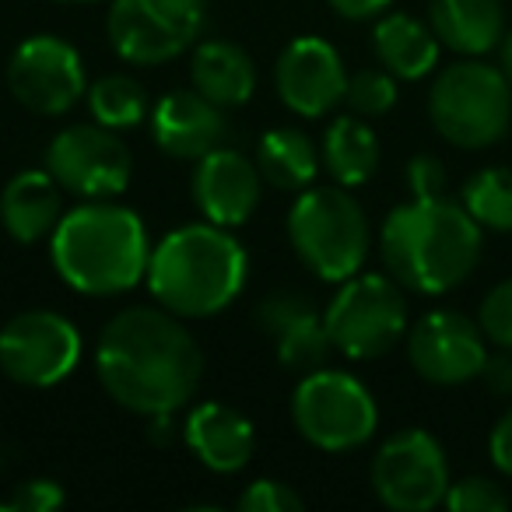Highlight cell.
Here are the masks:
<instances>
[{"instance_id":"1","label":"cell","mask_w":512,"mask_h":512,"mask_svg":"<svg viewBox=\"0 0 512 512\" xmlns=\"http://www.w3.org/2000/svg\"><path fill=\"white\" fill-rule=\"evenodd\" d=\"M95 372L120 407L169 418L197 393L204 355L176 313L134 306L102 327Z\"/></svg>"},{"instance_id":"2","label":"cell","mask_w":512,"mask_h":512,"mask_svg":"<svg viewBox=\"0 0 512 512\" xmlns=\"http://www.w3.org/2000/svg\"><path fill=\"white\" fill-rule=\"evenodd\" d=\"M379 253L400 288L446 295L474 274L481 260V225L449 197H411V204L393 207L383 221Z\"/></svg>"},{"instance_id":"3","label":"cell","mask_w":512,"mask_h":512,"mask_svg":"<svg viewBox=\"0 0 512 512\" xmlns=\"http://www.w3.org/2000/svg\"><path fill=\"white\" fill-rule=\"evenodd\" d=\"M246 249L221 225H183L169 232L148 260L155 302L179 320H204L239 299L246 285Z\"/></svg>"},{"instance_id":"4","label":"cell","mask_w":512,"mask_h":512,"mask_svg":"<svg viewBox=\"0 0 512 512\" xmlns=\"http://www.w3.org/2000/svg\"><path fill=\"white\" fill-rule=\"evenodd\" d=\"M50 256L64 285L81 295H123L148 274V232L134 211L120 204H81L60 218Z\"/></svg>"},{"instance_id":"5","label":"cell","mask_w":512,"mask_h":512,"mask_svg":"<svg viewBox=\"0 0 512 512\" xmlns=\"http://www.w3.org/2000/svg\"><path fill=\"white\" fill-rule=\"evenodd\" d=\"M428 116L442 141L456 148L477 151L498 144L512 123V81L502 67L477 57L456 60L432 81Z\"/></svg>"},{"instance_id":"6","label":"cell","mask_w":512,"mask_h":512,"mask_svg":"<svg viewBox=\"0 0 512 512\" xmlns=\"http://www.w3.org/2000/svg\"><path fill=\"white\" fill-rule=\"evenodd\" d=\"M288 239L320 281H348L369 256V218L351 193L337 186L302 190L288 211Z\"/></svg>"},{"instance_id":"7","label":"cell","mask_w":512,"mask_h":512,"mask_svg":"<svg viewBox=\"0 0 512 512\" xmlns=\"http://www.w3.org/2000/svg\"><path fill=\"white\" fill-rule=\"evenodd\" d=\"M330 344L355 362L383 358L407 330V299L397 278L351 274L323 313Z\"/></svg>"},{"instance_id":"8","label":"cell","mask_w":512,"mask_h":512,"mask_svg":"<svg viewBox=\"0 0 512 512\" xmlns=\"http://www.w3.org/2000/svg\"><path fill=\"white\" fill-rule=\"evenodd\" d=\"M292 421L306 442L327 453H348L372 439L379 407L355 376L337 369L306 372L295 386Z\"/></svg>"},{"instance_id":"9","label":"cell","mask_w":512,"mask_h":512,"mask_svg":"<svg viewBox=\"0 0 512 512\" xmlns=\"http://www.w3.org/2000/svg\"><path fill=\"white\" fill-rule=\"evenodd\" d=\"M106 29L127 64L155 67L193 46L204 29V0H113Z\"/></svg>"},{"instance_id":"10","label":"cell","mask_w":512,"mask_h":512,"mask_svg":"<svg viewBox=\"0 0 512 512\" xmlns=\"http://www.w3.org/2000/svg\"><path fill=\"white\" fill-rule=\"evenodd\" d=\"M449 463L442 446L421 428H404L379 446L372 460V491L393 512H428L446 502Z\"/></svg>"},{"instance_id":"11","label":"cell","mask_w":512,"mask_h":512,"mask_svg":"<svg viewBox=\"0 0 512 512\" xmlns=\"http://www.w3.org/2000/svg\"><path fill=\"white\" fill-rule=\"evenodd\" d=\"M81 358V334L67 316L50 309L18 313L0 330V372L22 386L64 383Z\"/></svg>"},{"instance_id":"12","label":"cell","mask_w":512,"mask_h":512,"mask_svg":"<svg viewBox=\"0 0 512 512\" xmlns=\"http://www.w3.org/2000/svg\"><path fill=\"white\" fill-rule=\"evenodd\" d=\"M46 172L85 200H113L130 186L134 162L116 130L102 123H74L50 141Z\"/></svg>"},{"instance_id":"13","label":"cell","mask_w":512,"mask_h":512,"mask_svg":"<svg viewBox=\"0 0 512 512\" xmlns=\"http://www.w3.org/2000/svg\"><path fill=\"white\" fill-rule=\"evenodd\" d=\"M8 88L29 113L64 116L88 92L78 50L57 36H32L11 53Z\"/></svg>"},{"instance_id":"14","label":"cell","mask_w":512,"mask_h":512,"mask_svg":"<svg viewBox=\"0 0 512 512\" xmlns=\"http://www.w3.org/2000/svg\"><path fill=\"white\" fill-rule=\"evenodd\" d=\"M407 358L425 383L460 386L481 376L488 362V337L481 323L453 309L421 316L407 334Z\"/></svg>"},{"instance_id":"15","label":"cell","mask_w":512,"mask_h":512,"mask_svg":"<svg viewBox=\"0 0 512 512\" xmlns=\"http://www.w3.org/2000/svg\"><path fill=\"white\" fill-rule=\"evenodd\" d=\"M278 95L295 116H327L348 92V74H344L341 53L316 36H299L285 46L278 57Z\"/></svg>"},{"instance_id":"16","label":"cell","mask_w":512,"mask_h":512,"mask_svg":"<svg viewBox=\"0 0 512 512\" xmlns=\"http://www.w3.org/2000/svg\"><path fill=\"white\" fill-rule=\"evenodd\" d=\"M260 169L232 148H214L197 158L193 172V200L211 225L235 228L249 221L260 204Z\"/></svg>"},{"instance_id":"17","label":"cell","mask_w":512,"mask_h":512,"mask_svg":"<svg viewBox=\"0 0 512 512\" xmlns=\"http://www.w3.org/2000/svg\"><path fill=\"white\" fill-rule=\"evenodd\" d=\"M256 323L264 334L274 337L278 344V358L285 369L292 372H316L323 369L330 355V334L323 316L313 309V302L302 295H271L256 309Z\"/></svg>"},{"instance_id":"18","label":"cell","mask_w":512,"mask_h":512,"mask_svg":"<svg viewBox=\"0 0 512 512\" xmlns=\"http://www.w3.org/2000/svg\"><path fill=\"white\" fill-rule=\"evenodd\" d=\"M151 134L165 155L197 162L207 151L221 148L225 116L221 106H214L200 92H172L151 113Z\"/></svg>"},{"instance_id":"19","label":"cell","mask_w":512,"mask_h":512,"mask_svg":"<svg viewBox=\"0 0 512 512\" xmlns=\"http://www.w3.org/2000/svg\"><path fill=\"white\" fill-rule=\"evenodd\" d=\"M186 446L214 474H235L253 456V425L228 404H200L186 418Z\"/></svg>"},{"instance_id":"20","label":"cell","mask_w":512,"mask_h":512,"mask_svg":"<svg viewBox=\"0 0 512 512\" xmlns=\"http://www.w3.org/2000/svg\"><path fill=\"white\" fill-rule=\"evenodd\" d=\"M64 218L60 183L46 169H25L11 176L0 193V225L15 242H39L53 235Z\"/></svg>"},{"instance_id":"21","label":"cell","mask_w":512,"mask_h":512,"mask_svg":"<svg viewBox=\"0 0 512 512\" xmlns=\"http://www.w3.org/2000/svg\"><path fill=\"white\" fill-rule=\"evenodd\" d=\"M428 18L439 43L460 57H484L505 36V15L498 0H432Z\"/></svg>"},{"instance_id":"22","label":"cell","mask_w":512,"mask_h":512,"mask_svg":"<svg viewBox=\"0 0 512 512\" xmlns=\"http://www.w3.org/2000/svg\"><path fill=\"white\" fill-rule=\"evenodd\" d=\"M190 78L193 88L221 109L249 102L256 88V71L249 53L235 43H225V39H207L193 50Z\"/></svg>"},{"instance_id":"23","label":"cell","mask_w":512,"mask_h":512,"mask_svg":"<svg viewBox=\"0 0 512 512\" xmlns=\"http://www.w3.org/2000/svg\"><path fill=\"white\" fill-rule=\"evenodd\" d=\"M439 36L432 25H421L411 15H386L379 18L372 32V50L379 64L400 81H418L435 71L439 64Z\"/></svg>"},{"instance_id":"24","label":"cell","mask_w":512,"mask_h":512,"mask_svg":"<svg viewBox=\"0 0 512 512\" xmlns=\"http://www.w3.org/2000/svg\"><path fill=\"white\" fill-rule=\"evenodd\" d=\"M256 169L278 190H309L320 169V155L302 130H267L256 148Z\"/></svg>"},{"instance_id":"25","label":"cell","mask_w":512,"mask_h":512,"mask_svg":"<svg viewBox=\"0 0 512 512\" xmlns=\"http://www.w3.org/2000/svg\"><path fill=\"white\" fill-rule=\"evenodd\" d=\"M323 165L341 186H362L379 169V141L362 120L341 116L323 137Z\"/></svg>"},{"instance_id":"26","label":"cell","mask_w":512,"mask_h":512,"mask_svg":"<svg viewBox=\"0 0 512 512\" xmlns=\"http://www.w3.org/2000/svg\"><path fill=\"white\" fill-rule=\"evenodd\" d=\"M463 207L488 232H512V169L491 165L463 183Z\"/></svg>"},{"instance_id":"27","label":"cell","mask_w":512,"mask_h":512,"mask_svg":"<svg viewBox=\"0 0 512 512\" xmlns=\"http://www.w3.org/2000/svg\"><path fill=\"white\" fill-rule=\"evenodd\" d=\"M88 109H92L95 123H102V127L127 130L144 120L148 102H144V88L134 78L109 74V78H99L88 88Z\"/></svg>"},{"instance_id":"28","label":"cell","mask_w":512,"mask_h":512,"mask_svg":"<svg viewBox=\"0 0 512 512\" xmlns=\"http://www.w3.org/2000/svg\"><path fill=\"white\" fill-rule=\"evenodd\" d=\"M348 106L362 116H383L397 106V78L390 71H358L348 78V92H344Z\"/></svg>"},{"instance_id":"29","label":"cell","mask_w":512,"mask_h":512,"mask_svg":"<svg viewBox=\"0 0 512 512\" xmlns=\"http://www.w3.org/2000/svg\"><path fill=\"white\" fill-rule=\"evenodd\" d=\"M446 509L449 512H505L509 509V495H505L502 484L488 481V477H463V481L449 484Z\"/></svg>"},{"instance_id":"30","label":"cell","mask_w":512,"mask_h":512,"mask_svg":"<svg viewBox=\"0 0 512 512\" xmlns=\"http://www.w3.org/2000/svg\"><path fill=\"white\" fill-rule=\"evenodd\" d=\"M477 323H481L484 337L498 348L512 351V278L495 285L481 302V313H477Z\"/></svg>"},{"instance_id":"31","label":"cell","mask_w":512,"mask_h":512,"mask_svg":"<svg viewBox=\"0 0 512 512\" xmlns=\"http://www.w3.org/2000/svg\"><path fill=\"white\" fill-rule=\"evenodd\" d=\"M302 498L281 481H253L239 495V512H299Z\"/></svg>"},{"instance_id":"32","label":"cell","mask_w":512,"mask_h":512,"mask_svg":"<svg viewBox=\"0 0 512 512\" xmlns=\"http://www.w3.org/2000/svg\"><path fill=\"white\" fill-rule=\"evenodd\" d=\"M407 190L414 200L446 197V165L435 155H414L407 162Z\"/></svg>"},{"instance_id":"33","label":"cell","mask_w":512,"mask_h":512,"mask_svg":"<svg viewBox=\"0 0 512 512\" xmlns=\"http://www.w3.org/2000/svg\"><path fill=\"white\" fill-rule=\"evenodd\" d=\"M15 512H53L67 502L64 488L57 481H46V477H32V481H22L15 488V495L8 498Z\"/></svg>"},{"instance_id":"34","label":"cell","mask_w":512,"mask_h":512,"mask_svg":"<svg viewBox=\"0 0 512 512\" xmlns=\"http://www.w3.org/2000/svg\"><path fill=\"white\" fill-rule=\"evenodd\" d=\"M488 453H491V463H495L505 477H512V407L495 421V428H491Z\"/></svg>"},{"instance_id":"35","label":"cell","mask_w":512,"mask_h":512,"mask_svg":"<svg viewBox=\"0 0 512 512\" xmlns=\"http://www.w3.org/2000/svg\"><path fill=\"white\" fill-rule=\"evenodd\" d=\"M477 379H484V386L498 397H512V351L502 348L498 355H488Z\"/></svg>"},{"instance_id":"36","label":"cell","mask_w":512,"mask_h":512,"mask_svg":"<svg viewBox=\"0 0 512 512\" xmlns=\"http://www.w3.org/2000/svg\"><path fill=\"white\" fill-rule=\"evenodd\" d=\"M330 8L341 18H351V22H365V18H376L390 8L393 0H327Z\"/></svg>"},{"instance_id":"37","label":"cell","mask_w":512,"mask_h":512,"mask_svg":"<svg viewBox=\"0 0 512 512\" xmlns=\"http://www.w3.org/2000/svg\"><path fill=\"white\" fill-rule=\"evenodd\" d=\"M502 71H505V78L512 81V29L502 36Z\"/></svg>"},{"instance_id":"38","label":"cell","mask_w":512,"mask_h":512,"mask_svg":"<svg viewBox=\"0 0 512 512\" xmlns=\"http://www.w3.org/2000/svg\"><path fill=\"white\" fill-rule=\"evenodd\" d=\"M0 512H15V509H11V502H0Z\"/></svg>"},{"instance_id":"39","label":"cell","mask_w":512,"mask_h":512,"mask_svg":"<svg viewBox=\"0 0 512 512\" xmlns=\"http://www.w3.org/2000/svg\"><path fill=\"white\" fill-rule=\"evenodd\" d=\"M64 4H78V0H64Z\"/></svg>"}]
</instances>
